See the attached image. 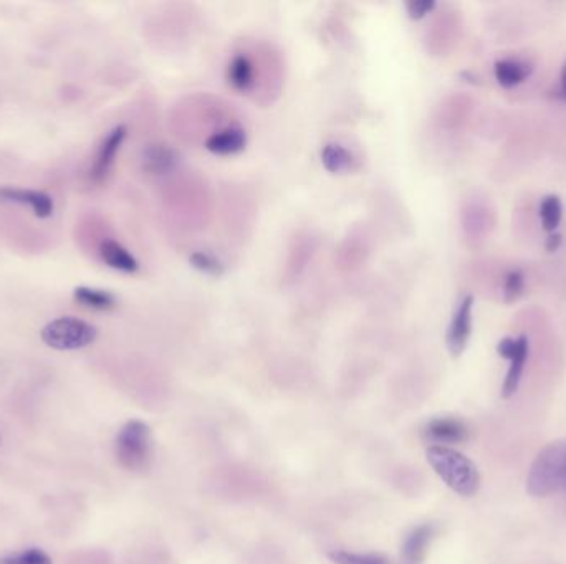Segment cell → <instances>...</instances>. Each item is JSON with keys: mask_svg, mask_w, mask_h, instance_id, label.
Masks as SVG:
<instances>
[{"mask_svg": "<svg viewBox=\"0 0 566 564\" xmlns=\"http://www.w3.org/2000/svg\"><path fill=\"white\" fill-rule=\"evenodd\" d=\"M425 455L429 465L456 494L472 496L479 492L481 475L471 459L446 446L429 447Z\"/></svg>", "mask_w": 566, "mask_h": 564, "instance_id": "1", "label": "cell"}, {"mask_svg": "<svg viewBox=\"0 0 566 564\" xmlns=\"http://www.w3.org/2000/svg\"><path fill=\"white\" fill-rule=\"evenodd\" d=\"M566 492V440H556L540 450L527 475V492L548 496Z\"/></svg>", "mask_w": 566, "mask_h": 564, "instance_id": "2", "label": "cell"}, {"mask_svg": "<svg viewBox=\"0 0 566 564\" xmlns=\"http://www.w3.org/2000/svg\"><path fill=\"white\" fill-rule=\"evenodd\" d=\"M117 457L126 471L148 469L153 459L151 429L136 419L125 423L117 437Z\"/></svg>", "mask_w": 566, "mask_h": 564, "instance_id": "3", "label": "cell"}, {"mask_svg": "<svg viewBox=\"0 0 566 564\" xmlns=\"http://www.w3.org/2000/svg\"><path fill=\"white\" fill-rule=\"evenodd\" d=\"M40 338L52 350L75 351L94 342L98 329L78 318L61 317L47 323L40 331Z\"/></svg>", "mask_w": 566, "mask_h": 564, "instance_id": "4", "label": "cell"}, {"mask_svg": "<svg viewBox=\"0 0 566 564\" xmlns=\"http://www.w3.org/2000/svg\"><path fill=\"white\" fill-rule=\"evenodd\" d=\"M227 82L237 93L255 94L259 83L257 61L247 52H237L227 65Z\"/></svg>", "mask_w": 566, "mask_h": 564, "instance_id": "5", "label": "cell"}, {"mask_svg": "<svg viewBox=\"0 0 566 564\" xmlns=\"http://www.w3.org/2000/svg\"><path fill=\"white\" fill-rule=\"evenodd\" d=\"M126 136H128L126 126H117L108 133L107 138L100 144L98 153L94 156V163L90 173L93 182L101 184L103 181H107Z\"/></svg>", "mask_w": 566, "mask_h": 564, "instance_id": "6", "label": "cell"}, {"mask_svg": "<svg viewBox=\"0 0 566 564\" xmlns=\"http://www.w3.org/2000/svg\"><path fill=\"white\" fill-rule=\"evenodd\" d=\"M472 308H473V298L471 294H467L460 302L459 308L456 310L452 321L449 325L446 342L452 356H460L467 348L472 333Z\"/></svg>", "mask_w": 566, "mask_h": 564, "instance_id": "7", "label": "cell"}, {"mask_svg": "<svg viewBox=\"0 0 566 564\" xmlns=\"http://www.w3.org/2000/svg\"><path fill=\"white\" fill-rule=\"evenodd\" d=\"M0 202L28 205L38 219H48L53 214V199L45 192L34 189L0 188Z\"/></svg>", "mask_w": 566, "mask_h": 564, "instance_id": "8", "label": "cell"}, {"mask_svg": "<svg viewBox=\"0 0 566 564\" xmlns=\"http://www.w3.org/2000/svg\"><path fill=\"white\" fill-rule=\"evenodd\" d=\"M246 146H247V133L237 123H232L222 130L214 133L213 136H209L204 141V148L215 156H234V154L242 153Z\"/></svg>", "mask_w": 566, "mask_h": 564, "instance_id": "9", "label": "cell"}, {"mask_svg": "<svg viewBox=\"0 0 566 564\" xmlns=\"http://www.w3.org/2000/svg\"><path fill=\"white\" fill-rule=\"evenodd\" d=\"M424 435L436 444H460L467 439L465 423L454 417H439L425 425Z\"/></svg>", "mask_w": 566, "mask_h": 564, "instance_id": "10", "label": "cell"}, {"mask_svg": "<svg viewBox=\"0 0 566 564\" xmlns=\"http://www.w3.org/2000/svg\"><path fill=\"white\" fill-rule=\"evenodd\" d=\"M142 163L146 173L161 176L176 169L179 154L167 144H150L142 151Z\"/></svg>", "mask_w": 566, "mask_h": 564, "instance_id": "11", "label": "cell"}, {"mask_svg": "<svg viewBox=\"0 0 566 564\" xmlns=\"http://www.w3.org/2000/svg\"><path fill=\"white\" fill-rule=\"evenodd\" d=\"M100 259L103 260V263L113 270L123 271V273H136L140 270V262L134 259V255L128 248L123 247L113 238L101 242Z\"/></svg>", "mask_w": 566, "mask_h": 564, "instance_id": "12", "label": "cell"}, {"mask_svg": "<svg viewBox=\"0 0 566 564\" xmlns=\"http://www.w3.org/2000/svg\"><path fill=\"white\" fill-rule=\"evenodd\" d=\"M321 165L330 174H346L358 167V159L348 148L338 142H328L321 148Z\"/></svg>", "mask_w": 566, "mask_h": 564, "instance_id": "13", "label": "cell"}, {"mask_svg": "<svg viewBox=\"0 0 566 564\" xmlns=\"http://www.w3.org/2000/svg\"><path fill=\"white\" fill-rule=\"evenodd\" d=\"M527 358H529V340H527V336H520L517 338V350H515L513 356L508 359L510 367H508L505 383L502 386V398L504 399L512 398L517 392Z\"/></svg>", "mask_w": 566, "mask_h": 564, "instance_id": "14", "label": "cell"}, {"mask_svg": "<svg viewBox=\"0 0 566 564\" xmlns=\"http://www.w3.org/2000/svg\"><path fill=\"white\" fill-rule=\"evenodd\" d=\"M433 536H434V528L431 525H423L414 529L404 541L402 564H423Z\"/></svg>", "mask_w": 566, "mask_h": 564, "instance_id": "15", "label": "cell"}, {"mask_svg": "<svg viewBox=\"0 0 566 564\" xmlns=\"http://www.w3.org/2000/svg\"><path fill=\"white\" fill-rule=\"evenodd\" d=\"M533 71V67L522 60L507 59L500 60L496 63V78L505 88L517 86L525 82Z\"/></svg>", "mask_w": 566, "mask_h": 564, "instance_id": "16", "label": "cell"}, {"mask_svg": "<svg viewBox=\"0 0 566 564\" xmlns=\"http://www.w3.org/2000/svg\"><path fill=\"white\" fill-rule=\"evenodd\" d=\"M73 298L90 310L96 311H109L117 306V296L107 290L92 288V286H77L73 290Z\"/></svg>", "mask_w": 566, "mask_h": 564, "instance_id": "17", "label": "cell"}, {"mask_svg": "<svg viewBox=\"0 0 566 564\" xmlns=\"http://www.w3.org/2000/svg\"><path fill=\"white\" fill-rule=\"evenodd\" d=\"M189 263L196 270L201 271L204 275H209V277H222L224 275V263L209 252H202V250L192 252L189 257Z\"/></svg>", "mask_w": 566, "mask_h": 564, "instance_id": "18", "label": "cell"}, {"mask_svg": "<svg viewBox=\"0 0 566 564\" xmlns=\"http://www.w3.org/2000/svg\"><path fill=\"white\" fill-rule=\"evenodd\" d=\"M540 215H542L543 229L546 232H554L562 221V215H563V207H562L560 197L558 196L545 197L542 207H540Z\"/></svg>", "mask_w": 566, "mask_h": 564, "instance_id": "19", "label": "cell"}, {"mask_svg": "<svg viewBox=\"0 0 566 564\" xmlns=\"http://www.w3.org/2000/svg\"><path fill=\"white\" fill-rule=\"evenodd\" d=\"M331 561L335 564H391L381 554L373 552H330Z\"/></svg>", "mask_w": 566, "mask_h": 564, "instance_id": "20", "label": "cell"}, {"mask_svg": "<svg viewBox=\"0 0 566 564\" xmlns=\"http://www.w3.org/2000/svg\"><path fill=\"white\" fill-rule=\"evenodd\" d=\"M0 564H52V560L47 552H42L38 548H30L27 552L4 558Z\"/></svg>", "mask_w": 566, "mask_h": 564, "instance_id": "21", "label": "cell"}, {"mask_svg": "<svg viewBox=\"0 0 566 564\" xmlns=\"http://www.w3.org/2000/svg\"><path fill=\"white\" fill-rule=\"evenodd\" d=\"M525 288V278L523 273L519 270L510 271L505 280V302L512 303L515 300H519L520 294H523Z\"/></svg>", "mask_w": 566, "mask_h": 564, "instance_id": "22", "label": "cell"}, {"mask_svg": "<svg viewBox=\"0 0 566 564\" xmlns=\"http://www.w3.org/2000/svg\"><path fill=\"white\" fill-rule=\"evenodd\" d=\"M434 9H436V2H433V0H416V2L408 4V13L413 20L423 19Z\"/></svg>", "mask_w": 566, "mask_h": 564, "instance_id": "23", "label": "cell"}, {"mask_svg": "<svg viewBox=\"0 0 566 564\" xmlns=\"http://www.w3.org/2000/svg\"><path fill=\"white\" fill-rule=\"evenodd\" d=\"M515 350H517V340H512V338H505L497 344V353L505 359H510L515 353Z\"/></svg>", "mask_w": 566, "mask_h": 564, "instance_id": "24", "label": "cell"}, {"mask_svg": "<svg viewBox=\"0 0 566 564\" xmlns=\"http://www.w3.org/2000/svg\"><path fill=\"white\" fill-rule=\"evenodd\" d=\"M560 244H562V236H560V234H556V236H552L548 238V242H546V248H548L550 252H554L556 248L560 247Z\"/></svg>", "mask_w": 566, "mask_h": 564, "instance_id": "25", "label": "cell"}, {"mask_svg": "<svg viewBox=\"0 0 566 564\" xmlns=\"http://www.w3.org/2000/svg\"><path fill=\"white\" fill-rule=\"evenodd\" d=\"M558 96H560V98H563L566 101V61L565 65H563V70H562V85H560Z\"/></svg>", "mask_w": 566, "mask_h": 564, "instance_id": "26", "label": "cell"}]
</instances>
